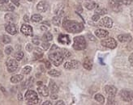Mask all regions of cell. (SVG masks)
Returning a JSON list of instances; mask_svg holds the SVG:
<instances>
[{
  "label": "cell",
  "mask_w": 133,
  "mask_h": 105,
  "mask_svg": "<svg viewBox=\"0 0 133 105\" xmlns=\"http://www.w3.org/2000/svg\"><path fill=\"white\" fill-rule=\"evenodd\" d=\"M63 28L68 32L78 33L82 32L84 30V25L82 23H78L76 21H73V20L67 19V18L63 19Z\"/></svg>",
  "instance_id": "obj_1"
},
{
  "label": "cell",
  "mask_w": 133,
  "mask_h": 105,
  "mask_svg": "<svg viewBox=\"0 0 133 105\" xmlns=\"http://www.w3.org/2000/svg\"><path fill=\"white\" fill-rule=\"evenodd\" d=\"M87 47V42L86 40L84 39L83 36H76L74 38V43H73V48L76 50H84Z\"/></svg>",
  "instance_id": "obj_2"
},
{
  "label": "cell",
  "mask_w": 133,
  "mask_h": 105,
  "mask_svg": "<svg viewBox=\"0 0 133 105\" xmlns=\"http://www.w3.org/2000/svg\"><path fill=\"white\" fill-rule=\"evenodd\" d=\"M49 58L55 66H60L63 62V56L62 55V53L60 52V50L50 53L49 55Z\"/></svg>",
  "instance_id": "obj_3"
},
{
  "label": "cell",
  "mask_w": 133,
  "mask_h": 105,
  "mask_svg": "<svg viewBox=\"0 0 133 105\" xmlns=\"http://www.w3.org/2000/svg\"><path fill=\"white\" fill-rule=\"evenodd\" d=\"M25 100L28 102L29 104H37L39 102V98L36 91L29 90L25 93Z\"/></svg>",
  "instance_id": "obj_4"
},
{
  "label": "cell",
  "mask_w": 133,
  "mask_h": 105,
  "mask_svg": "<svg viewBox=\"0 0 133 105\" xmlns=\"http://www.w3.org/2000/svg\"><path fill=\"white\" fill-rule=\"evenodd\" d=\"M101 45L104 47H106V48L109 49H115L117 47V42L114 38L110 37V38H107L102 40Z\"/></svg>",
  "instance_id": "obj_5"
},
{
  "label": "cell",
  "mask_w": 133,
  "mask_h": 105,
  "mask_svg": "<svg viewBox=\"0 0 133 105\" xmlns=\"http://www.w3.org/2000/svg\"><path fill=\"white\" fill-rule=\"evenodd\" d=\"M80 66V62L76 60H72V61H69V62H67L64 64V68L67 70H73V69L79 68Z\"/></svg>",
  "instance_id": "obj_6"
},
{
  "label": "cell",
  "mask_w": 133,
  "mask_h": 105,
  "mask_svg": "<svg viewBox=\"0 0 133 105\" xmlns=\"http://www.w3.org/2000/svg\"><path fill=\"white\" fill-rule=\"evenodd\" d=\"M7 66H8V70L10 73H12L16 71L18 68V63L14 59H10L8 62H7Z\"/></svg>",
  "instance_id": "obj_7"
},
{
  "label": "cell",
  "mask_w": 133,
  "mask_h": 105,
  "mask_svg": "<svg viewBox=\"0 0 133 105\" xmlns=\"http://www.w3.org/2000/svg\"><path fill=\"white\" fill-rule=\"evenodd\" d=\"M105 91L107 94L108 97H114L117 94V88L114 86L107 85L105 87Z\"/></svg>",
  "instance_id": "obj_8"
},
{
  "label": "cell",
  "mask_w": 133,
  "mask_h": 105,
  "mask_svg": "<svg viewBox=\"0 0 133 105\" xmlns=\"http://www.w3.org/2000/svg\"><path fill=\"white\" fill-rule=\"evenodd\" d=\"M100 25L102 27H105V28H110L113 27V20H112V19H110V17H104L101 20Z\"/></svg>",
  "instance_id": "obj_9"
},
{
  "label": "cell",
  "mask_w": 133,
  "mask_h": 105,
  "mask_svg": "<svg viewBox=\"0 0 133 105\" xmlns=\"http://www.w3.org/2000/svg\"><path fill=\"white\" fill-rule=\"evenodd\" d=\"M20 31L25 36H33V28L29 24H23L20 28Z\"/></svg>",
  "instance_id": "obj_10"
},
{
  "label": "cell",
  "mask_w": 133,
  "mask_h": 105,
  "mask_svg": "<svg viewBox=\"0 0 133 105\" xmlns=\"http://www.w3.org/2000/svg\"><path fill=\"white\" fill-rule=\"evenodd\" d=\"M109 4H110L111 9L114 11H121V6L120 3L118 2V0H109Z\"/></svg>",
  "instance_id": "obj_11"
},
{
  "label": "cell",
  "mask_w": 133,
  "mask_h": 105,
  "mask_svg": "<svg viewBox=\"0 0 133 105\" xmlns=\"http://www.w3.org/2000/svg\"><path fill=\"white\" fill-rule=\"evenodd\" d=\"M37 91H38V93L43 97H47L50 95L49 89L47 88L46 86L43 85V84L42 85L38 86V87H37Z\"/></svg>",
  "instance_id": "obj_12"
},
{
  "label": "cell",
  "mask_w": 133,
  "mask_h": 105,
  "mask_svg": "<svg viewBox=\"0 0 133 105\" xmlns=\"http://www.w3.org/2000/svg\"><path fill=\"white\" fill-rule=\"evenodd\" d=\"M5 30L11 35H16L17 33L16 26L12 23H9L5 26Z\"/></svg>",
  "instance_id": "obj_13"
},
{
  "label": "cell",
  "mask_w": 133,
  "mask_h": 105,
  "mask_svg": "<svg viewBox=\"0 0 133 105\" xmlns=\"http://www.w3.org/2000/svg\"><path fill=\"white\" fill-rule=\"evenodd\" d=\"M59 42L63 44V45H70L71 44V39L68 35L66 34H60L58 38Z\"/></svg>",
  "instance_id": "obj_14"
},
{
  "label": "cell",
  "mask_w": 133,
  "mask_h": 105,
  "mask_svg": "<svg viewBox=\"0 0 133 105\" xmlns=\"http://www.w3.org/2000/svg\"><path fill=\"white\" fill-rule=\"evenodd\" d=\"M118 39L120 42L122 43H127L131 41L132 37L131 35L129 34H122V35H118Z\"/></svg>",
  "instance_id": "obj_15"
},
{
  "label": "cell",
  "mask_w": 133,
  "mask_h": 105,
  "mask_svg": "<svg viewBox=\"0 0 133 105\" xmlns=\"http://www.w3.org/2000/svg\"><path fill=\"white\" fill-rule=\"evenodd\" d=\"M37 9L38 11L41 12H45L47 11L48 9V5L45 1H41L40 2H38V4L37 5Z\"/></svg>",
  "instance_id": "obj_16"
},
{
  "label": "cell",
  "mask_w": 133,
  "mask_h": 105,
  "mask_svg": "<svg viewBox=\"0 0 133 105\" xmlns=\"http://www.w3.org/2000/svg\"><path fill=\"white\" fill-rule=\"evenodd\" d=\"M4 19L6 21H8L9 23H13L16 21L17 19H18V16L15 14H12V13H8V14L5 15Z\"/></svg>",
  "instance_id": "obj_17"
},
{
  "label": "cell",
  "mask_w": 133,
  "mask_h": 105,
  "mask_svg": "<svg viewBox=\"0 0 133 105\" xmlns=\"http://www.w3.org/2000/svg\"><path fill=\"white\" fill-rule=\"evenodd\" d=\"M49 89L52 93H58L59 91V87L57 86V84L54 82L53 80H50V83H49Z\"/></svg>",
  "instance_id": "obj_18"
},
{
  "label": "cell",
  "mask_w": 133,
  "mask_h": 105,
  "mask_svg": "<svg viewBox=\"0 0 133 105\" xmlns=\"http://www.w3.org/2000/svg\"><path fill=\"white\" fill-rule=\"evenodd\" d=\"M109 34V32L107 31H105L104 29H97L95 31V35L99 38H105Z\"/></svg>",
  "instance_id": "obj_19"
},
{
  "label": "cell",
  "mask_w": 133,
  "mask_h": 105,
  "mask_svg": "<svg viewBox=\"0 0 133 105\" xmlns=\"http://www.w3.org/2000/svg\"><path fill=\"white\" fill-rule=\"evenodd\" d=\"M83 66L84 69H86L88 70H91L92 68H93V63H92L91 60L88 58V57H86L83 63Z\"/></svg>",
  "instance_id": "obj_20"
},
{
  "label": "cell",
  "mask_w": 133,
  "mask_h": 105,
  "mask_svg": "<svg viewBox=\"0 0 133 105\" xmlns=\"http://www.w3.org/2000/svg\"><path fill=\"white\" fill-rule=\"evenodd\" d=\"M23 79H24V77L21 74H16V75H14L11 78V82L12 83H18L20 82H21Z\"/></svg>",
  "instance_id": "obj_21"
},
{
  "label": "cell",
  "mask_w": 133,
  "mask_h": 105,
  "mask_svg": "<svg viewBox=\"0 0 133 105\" xmlns=\"http://www.w3.org/2000/svg\"><path fill=\"white\" fill-rule=\"evenodd\" d=\"M95 13H97V14L99 15H103L107 13V10L105 7H102V6H97L96 10H95Z\"/></svg>",
  "instance_id": "obj_22"
},
{
  "label": "cell",
  "mask_w": 133,
  "mask_h": 105,
  "mask_svg": "<svg viewBox=\"0 0 133 105\" xmlns=\"http://www.w3.org/2000/svg\"><path fill=\"white\" fill-rule=\"evenodd\" d=\"M0 10L2 11H13L15 10V6L12 4H6L4 6H3Z\"/></svg>",
  "instance_id": "obj_23"
},
{
  "label": "cell",
  "mask_w": 133,
  "mask_h": 105,
  "mask_svg": "<svg viewBox=\"0 0 133 105\" xmlns=\"http://www.w3.org/2000/svg\"><path fill=\"white\" fill-rule=\"evenodd\" d=\"M42 57H43V52L38 48L36 49L35 52H34V58L36 60H38L40 58H42Z\"/></svg>",
  "instance_id": "obj_24"
},
{
  "label": "cell",
  "mask_w": 133,
  "mask_h": 105,
  "mask_svg": "<svg viewBox=\"0 0 133 105\" xmlns=\"http://www.w3.org/2000/svg\"><path fill=\"white\" fill-rule=\"evenodd\" d=\"M94 99H95V100L97 101V102L101 104H105V97L101 94H97L96 96H94Z\"/></svg>",
  "instance_id": "obj_25"
},
{
  "label": "cell",
  "mask_w": 133,
  "mask_h": 105,
  "mask_svg": "<svg viewBox=\"0 0 133 105\" xmlns=\"http://www.w3.org/2000/svg\"><path fill=\"white\" fill-rule=\"evenodd\" d=\"M42 40H45V41H50V40H53V36H52V34H51L50 32H46L45 34L43 35Z\"/></svg>",
  "instance_id": "obj_26"
},
{
  "label": "cell",
  "mask_w": 133,
  "mask_h": 105,
  "mask_svg": "<svg viewBox=\"0 0 133 105\" xmlns=\"http://www.w3.org/2000/svg\"><path fill=\"white\" fill-rule=\"evenodd\" d=\"M85 6H86V8L88 10H93L94 8H96L97 6L96 4V2H86V3H85Z\"/></svg>",
  "instance_id": "obj_27"
},
{
  "label": "cell",
  "mask_w": 133,
  "mask_h": 105,
  "mask_svg": "<svg viewBox=\"0 0 133 105\" xmlns=\"http://www.w3.org/2000/svg\"><path fill=\"white\" fill-rule=\"evenodd\" d=\"M31 19H32V21L33 22H40L41 20L42 19V16L39 15V14H35V15H33L32 17H31Z\"/></svg>",
  "instance_id": "obj_28"
},
{
  "label": "cell",
  "mask_w": 133,
  "mask_h": 105,
  "mask_svg": "<svg viewBox=\"0 0 133 105\" xmlns=\"http://www.w3.org/2000/svg\"><path fill=\"white\" fill-rule=\"evenodd\" d=\"M24 55H25V54H24V53L22 51H18V52H16L15 53L14 57H15V58H16V61H20V60L23 59Z\"/></svg>",
  "instance_id": "obj_29"
},
{
  "label": "cell",
  "mask_w": 133,
  "mask_h": 105,
  "mask_svg": "<svg viewBox=\"0 0 133 105\" xmlns=\"http://www.w3.org/2000/svg\"><path fill=\"white\" fill-rule=\"evenodd\" d=\"M48 74H50V76H53V77H59V76H60V74H61V73L57 70H51L49 71Z\"/></svg>",
  "instance_id": "obj_30"
},
{
  "label": "cell",
  "mask_w": 133,
  "mask_h": 105,
  "mask_svg": "<svg viewBox=\"0 0 133 105\" xmlns=\"http://www.w3.org/2000/svg\"><path fill=\"white\" fill-rule=\"evenodd\" d=\"M52 22L54 25L59 26L61 23V18L59 17V16H54V17L52 19Z\"/></svg>",
  "instance_id": "obj_31"
},
{
  "label": "cell",
  "mask_w": 133,
  "mask_h": 105,
  "mask_svg": "<svg viewBox=\"0 0 133 105\" xmlns=\"http://www.w3.org/2000/svg\"><path fill=\"white\" fill-rule=\"evenodd\" d=\"M63 52H61L62 53V55L63 56V57H65V58H68V57H71V53L68 51V50L65 49H61Z\"/></svg>",
  "instance_id": "obj_32"
},
{
  "label": "cell",
  "mask_w": 133,
  "mask_h": 105,
  "mask_svg": "<svg viewBox=\"0 0 133 105\" xmlns=\"http://www.w3.org/2000/svg\"><path fill=\"white\" fill-rule=\"evenodd\" d=\"M133 0H118V2L120 3V5H130Z\"/></svg>",
  "instance_id": "obj_33"
},
{
  "label": "cell",
  "mask_w": 133,
  "mask_h": 105,
  "mask_svg": "<svg viewBox=\"0 0 133 105\" xmlns=\"http://www.w3.org/2000/svg\"><path fill=\"white\" fill-rule=\"evenodd\" d=\"M2 40H3V42L4 44H8V43L11 42V38H10L8 36L4 35V36H3Z\"/></svg>",
  "instance_id": "obj_34"
},
{
  "label": "cell",
  "mask_w": 133,
  "mask_h": 105,
  "mask_svg": "<svg viewBox=\"0 0 133 105\" xmlns=\"http://www.w3.org/2000/svg\"><path fill=\"white\" fill-rule=\"evenodd\" d=\"M31 70H32L31 66H25V68L23 69L22 72H23V74H29Z\"/></svg>",
  "instance_id": "obj_35"
},
{
  "label": "cell",
  "mask_w": 133,
  "mask_h": 105,
  "mask_svg": "<svg viewBox=\"0 0 133 105\" xmlns=\"http://www.w3.org/2000/svg\"><path fill=\"white\" fill-rule=\"evenodd\" d=\"M12 52H13V49L12 46H8L5 49V53L7 55H10L12 53Z\"/></svg>",
  "instance_id": "obj_36"
},
{
  "label": "cell",
  "mask_w": 133,
  "mask_h": 105,
  "mask_svg": "<svg viewBox=\"0 0 133 105\" xmlns=\"http://www.w3.org/2000/svg\"><path fill=\"white\" fill-rule=\"evenodd\" d=\"M107 104H109V105L115 104L114 97H108V99H107Z\"/></svg>",
  "instance_id": "obj_37"
},
{
  "label": "cell",
  "mask_w": 133,
  "mask_h": 105,
  "mask_svg": "<svg viewBox=\"0 0 133 105\" xmlns=\"http://www.w3.org/2000/svg\"><path fill=\"white\" fill-rule=\"evenodd\" d=\"M50 43H48L47 41L43 42V43H42V48H43L44 49H45V50L49 49H50Z\"/></svg>",
  "instance_id": "obj_38"
},
{
  "label": "cell",
  "mask_w": 133,
  "mask_h": 105,
  "mask_svg": "<svg viewBox=\"0 0 133 105\" xmlns=\"http://www.w3.org/2000/svg\"><path fill=\"white\" fill-rule=\"evenodd\" d=\"M59 50H60V49L56 45H53L52 47H51V49H50V52L52 53V52H56V51H59Z\"/></svg>",
  "instance_id": "obj_39"
},
{
  "label": "cell",
  "mask_w": 133,
  "mask_h": 105,
  "mask_svg": "<svg viewBox=\"0 0 133 105\" xmlns=\"http://www.w3.org/2000/svg\"><path fill=\"white\" fill-rule=\"evenodd\" d=\"M33 43L34 44V45H38L39 44H40V40L39 38L37 36H36L35 38H33Z\"/></svg>",
  "instance_id": "obj_40"
},
{
  "label": "cell",
  "mask_w": 133,
  "mask_h": 105,
  "mask_svg": "<svg viewBox=\"0 0 133 105\" xmlns=\"http://www.w3.org/2000/svg\"><path fill=\"white\" fill-rule=\"evenodd\" d=\"M92 19H93V21H98V20L100 19V15L97 14L94 15H93V17H92Z\"/></svg>",
  "instance_id": "obj_41"
},
{
  "label": "cell",
  "mask_w": 133,
  "mask_h": 105,
  "mask_svg": "<svg viewBox=\"0 0 133 105\" xmlns=\"http://www.w3.org/2000/svg\"><path fill=\"white\" fill-rule=\"evenodd\" d=\"M33 45H31V44H28V45H27V46H26V49L28 50L29 52H31L32 50H33Z\"/></svg>",
  "instance_id": "obj_42"
},
{
  "label": "cell",
  "mask_w": 133,
  "mask_h": 105,
  "mask_svg": "<svg viewBox=\"0 0 133 105\" xmlns=\"http://www.w3.org/2000/svg\"><path fill=\"white\" fill-rule=\"evenodd\" d=\"M11 1L14 3L16 6H20V0H11Z\"/></svg>",
  "instance_id": "obj_43"
},
{
  "label": "cell",
  "mask_w": 133,
  "mask_h": 105,
  "mask_svg": "<svg viewBox=\"0 0 133 105\" xmlns=\"http://www.w3.org/2000/svg\"><path fill=\"white\" fill-rule=\"evenodd\" d=\"M129 62H130V63L131 64V66H133V53H131L130 56H129Z\"/></svg>",
  "instance_id": "obj_44"
},
{
  "label": "cell",
  "mask_w": 133,
  "mask_h": 105,
  "mask_svg": "<svg viewBox=\"0 0 133 105\" xmlns=\"http://www.w3.org/2000/svg\"><path fill=\"white\" fill-rule=\"evenodd\" d=\"M46 67L47 69H50L51 64H50V62H49V61H46Z\"/></svg>",
  "instance_id": "obj_45"
},
{
  "label": "cell",
  "mask_w": 133,
  "mask_h": 105,
  "mask_svg": "<svg viewBox=\"0 0 133 105\" xmlns=\"http://www.w3.org/2000/svg\"><path fill=\"white\" fill-rule=\"evenodd\" d=\"M50 98L52 100H56L57 98H58V96L56 95V93H52V95L50 96Z\"/></svg>",
  "instance_id": "obj_46"
},
{
  "label": "cell",
  "mask_w": 133,
  "mask_h": 105,
  "mask_svg": "<svg viewBox=\"0 0 133 105\" xmlns=\"http://www.w3.org/2000/svg\"><path fill=\"white\" fill-rule=\"evenodd\" d=\"M88 37L89 38L90 40H93V41H95L96 40V39H95V37L93 36H92L91 34H88Z\"/></svg>",
  "instance_id": "obj_47"
},
{
  "label": "cell",
  "mask_w": 133,
  "mask_h": 105,
  "mask_svg": "<svg viewBox=\"0 0 133 105\" xmlns=\"http://www.w3.org/2000/svg\"><path fill=\"white\" fill-rule=\"evenodd\" d=\"M24 20H25V22H29V16L27 15H25V16H24Z\"/></svg>",
  "instance_id": "obj_48"
},
{
  "label": "cell",
  "mask_w": 133,
  "mask_h": 105,
  "mask_svg": "<svg viewBox=\"0 0 133 105\" xmlns=\"http://www.w3.org/2000/svg\"><path fill=\"white\" fill-rule=\"evenodd\" d=\"M56 105H64L65 104H64V102L63 100H59V101H58V102L55 104Z\"/></svg>",
  "instance_id": "obj_49"
},
{
  "label": "cell",
  "mask_w": 133,
  "mask_h": 105,
  "mask_svg": "<svg viewBox=\"0 0 133 105\" xmlns=\"http://www.w3.org/2000/svg\"><path fill=\"white\" fill-rule=\"evenodd\" d=\"M130 99L131 102H133V91H130Z\"/></svg>",
  "instance_id": "obj_50"
},
{
  "label": "cell",
  "mask_w": 133,
  "mask_h": 105,
  "mask_svg": "<svg viewBox=\"0 0 133 105\" xmlns=\"http://www.w3.org/2000/svg\"><path fill=\"white\" fill-rule=\"evenodd\" d=\"M23 100V98H22V95L20 94V93H19L18 94V100L19 101H21Z\"/></svg>",
  "instance_id": "obj_51"
},
{
  "label": "cell",
  "mask_w": 133,
  "mask_h": 105,
  "mask_svg": "<svg viewBox=\"0 0 133 105\" xmlns=\"http://www.w3.org/2000/svg\"><path fill=\"white\" fill-rule=\"evenodd\" d=\"M43 105H51L52 104H51V102L50 101H45V102H44V104H42Z\"/></svg>",
  "instance_id": "obj_52"
},
{
  "label": "cell",
  "mask_w": 133,
  "mask_h": 105,
  "mask_svg": "<svg viewBox=\"0 0 133 105\" xmlns=\"http://www.w3.org/2000/svg\"><path fill=\"white\" fill-rule=\"evenodd\" d=\"M8 2V0H0V4H3V3H7Z\"/></svg>",
  "instance_id": "obj_53"
},
{
  "label": "cell",
  "mask_w": 133,
  "mask_h": 105,
  "mask_svg": "<svg viewBox=\"0 0 133 105\" xmlns=\"http://www.w3.org/2000/svg\"><path fill=\"white\" fill-rule=\"evenodd\" d=\"M77 11H80V12H82L83 9H82V7H81V6H78V7H77Z\"/></svg>",
  "instance_id": "obj_54"
},
{
  "label": "cell",
  "mask_w": 133,
  "mask_h": 105,
  "mask_svg": "<svg viewBox=\"0 0 133 105\" xmlns=\"http://www.w3.org/2000/svg\"><path fill=\"white\" fill-rule=\"evenodd\" d=\"M37 85H38V86H40V85H42V82H37Z\"/></svg>",
  "instance_id": "obj_55"
},
{
  "label": "cell",
  "mask_w": 133,
  "mask_h": 105,
  "mask_svg": "<svg viewBox=\"0 0 133 105\" xmlns=\"http://www.w3.org/2000/svg\"><path fill=\"white\" fill-rule=\"evenodd\" d=\"M3 53H2V51H1V50H0V58H2V57H3Z\"/></svg>",
  "instance_id": "obj_56"
},
{
  "label": "cell",
  "mask_w": 133,
  "mask_h": 105,
  "mask_svg": "<svg viewBox=\"0 0 133 105\" xmlns=\"http://www.w3.org/2000/svg\"><path fill=\"white\" fill-rule=\"evenodd\" d=\"M99 61L101 62V65H105V64L103 63V62H102V60H101V58H99Z\"/></svg>",
  "instance_id": "obj_57"
},
{
  "label": "cell",
  "mask_w": 133,
  "mask_h": 105,
  "mask_svg": "<svg viewBox=\"0 0 133 105\" xmlns=\"http://www.w3.org/2000/svg\"><path fill=\"white\" fill-rule=\"evenodd\" d=\"M28 1H29V2H33V1H34V0H28Z\"/></svg>",
  "instance_id": "obj_58"
},
{
  "label": "cell",
  "mask_w": 133,
  "mask_h": 105,
  "mask_svg": "<svg viewBox=\"0 0 133 105\" xmlns=\"http://www.w3.org/2000/svg\"><path fill=\"white\" fill-rule=\"evenodd\" d=\"M132 23H133V20H132Z\"/></svg>",
  "instance_id": "obj_59"
}]
</instances>
